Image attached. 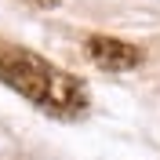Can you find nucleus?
<instances>
[{
    "label": "nucleus",
    "instance_id": "f257e3e1",
    "mask_svg": "<svg viewBox=\"0 0 160 160\" xmlns=\"http://www.w3.org/2000/svg\"><path fill=\"white\" fill-rule=\"evenodd\" d=\"M0 84L18 91L26 102H33L55 120H77L91 106L88 84L80 77L51 66L37 51L18 44H0Z\"/></svg>",
    "mask_w": 160,
    "mask_h": 160
},
{
    "label": "nucleus",
    "instance_id": "f03ea898",
    "mask_svg": "<svg viewBox=\"0 0 160 160\" xmlns=\"http://www.w3.org/2000/svg\"><path fill=\"white\" fill-rule=\"evenodd\" d=\"M84 51H88V58L95 62L98 69H106V73H128V69H135L142 62V51L135 48V44L117 40V37H102V33L88 37Z\"/></svg>",
    "mask_w": 160,
    "mask_h": 160
},
{
    "label": "nucleus",
    "instance_id": "7ed1b4c3",
    "mask_svg": "<svg viewBox=\"0 0 160 160\" xmlns=\"http://www.w3.org/2000/svg\"><path fill=\"white\" fill-rule=\"evenodd\" d=\"M22 4H33V8H58L62 0H22Z\"/></svg>",
    "mask_w": 160,
    "mask_h": 160
}]
</instances>
